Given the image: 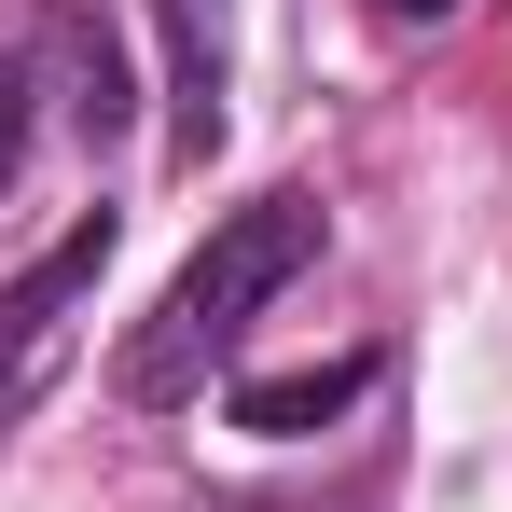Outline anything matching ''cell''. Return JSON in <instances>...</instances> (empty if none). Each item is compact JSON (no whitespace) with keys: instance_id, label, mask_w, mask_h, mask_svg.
<instances>
[{"instance_id":"6","label":"cell","mask_w":512,"mask_h":512,"mask_svg":"<svg viewBox=\"0 0 512 512\" xmlns=\"http://www.w3.org/2000/svg\"><path fill=\"white\" fill-rule=\"evenodd\" d=\"M388 14H402V28H429V14H457V0H388Z\"/></svg>"},{"instance_id":"2","label":"cell","mask_w":512,"mask_h":512,"mask_svg":"<svg viewBox=\"0 0 512 512\" xmlns=\"http://www.w3.org/2000/svg\"><path fill=\"white\" fill-rule=\"evenodd\" d=\"M97 263H111V208H84L56 250H42L28 277H14V291H0V429H14V402L42 388V360H56V305L84 291Z\"/></svg>"},{"instance_id":"4","label":"cell","mask_w":512,"mask_h":512,"mask_svg":"<svg viewBox=\"0 0 512 512\" xmlns=\"http://www.w3.org/2000/svg\"><path fill=\"white\" fill-rule=\"evenodd\" d=\"M360 388H374V346H346V360H319V374H250V388H236V429L305 443V429H333Z\"/></svg>"},{"instance_id":"1","label":"cell","mask_w":512,"mask_h":512,"mask_svg":"<svg viewBox=\"0 0 512 512\" xmlns=\"http://www.w3.org/2000/svg\"><path fill=\"white\" fill-rule=\"evenodd\" d=\"M319 236H333V222H319V194H305V180H277V194H250V208H222V222H208V250L167 277V305H153V319L125 333V360H111V374H125V402H194V388H208V360H236V333H250L263 305L319 263Z\"/></svg>"},{"instance_id":"5","label":"cell","mask_w":512,"mask_h":512,"mask_svg":"<svg viewBox=\"0 0 512 512\" xmlns=\"http://www.w3.org/2000/svg\"><path fill=\"white\" fill-rule=\"evenodd\" d=\"M28 125H42V42L0 28V194H14V167H28Z\"/></svg>"},{"instance_id":"3","label":"cell","mask_w":512,"mask_h":512,"mask_svg":"<svg viewBox=\"0 0 512 512\" xmlns=\"http://www.w3.org/2000/svg\"><path fill=\"white\" fill-rule=\"evenodd\" d=\"M153 28H167V153L208 167L236 97V0H153Z\"/></svg>"}]
</instances>
